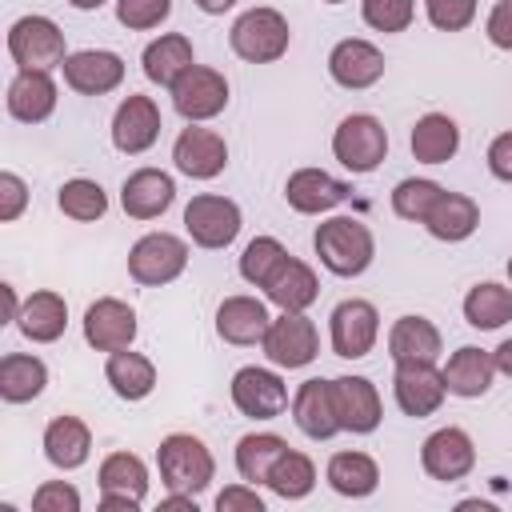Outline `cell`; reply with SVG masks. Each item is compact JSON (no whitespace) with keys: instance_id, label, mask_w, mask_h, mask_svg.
Wrapping results in <instances>:
<instances>
[{"instance_id":"obj_9","label":"cell","mask_w":512,"mask_h":512,"mask_svg":"<svg viewBox=\"0 0 512 512\" xmlns=\"http://www.w3.org/2000/svg\"><path fill=\"white\" fill-rule=\"evenodd\" d=\"M328 332H332V352L344 360H360L372 352L376 336H380V312L368 300H340L328 316Z\"/></svg>"},{"instance_id":"obj_42","label":"cell","mask_w":512,"mask_h":512,"mask_svg":"<svg viewBox=\"0 0 512 512\" xmlns=\"http://www.w3.org/2000/svg\"><path fill=\"white\" fill-rule=\"evenodd\" d=\"M288 256V248L276 240V236H256V240H248V248H244V256H240V276L248 280V284H256V288H264L268 284V276L276 272V264Z\"/></svg>"},{"instance_id":"obj_18","label":"cell","mask_w":512,"mask_h":512,"mask_svg":"<svg viewBox=\"0 0 512 512\" xmlns=\"http://www.w3.org/2000/svg\"><path fill=\"white\" fill-rule=\"evenodd\" d=\"M328 72H332V80H336L340 88H352V92L372 88V84L384 76V52H380L372 40L348 36V40H340V44L328 52Z\"/></svg>"},{"instance_id":"obj_51","label":"cell","mask_w":512,"mask_h":512,"mask_svg":"<svg viewBox=\"0 0 512 512\" xmlns=\"http://www.w3.org/2000/svg\"><path fill=\"white\" fill-rule=\"evenodd\" d=\"M160 512H196V496L192 492H172L160 500Z\"/></svg>"},{"instance_id":"obj_34","label":"cell","mask_w":512,"mask_h":512,"mask_svg":"<svg viewBox=\"0 0 512 512\" xmlns=\"http://www.w3.org/2000/svg\"><path fill=\"white\" fill-rule=\"evenodd\" d=\"M48 384V368L40 356H28V352H8L0 360V396L8 404H24V400H36Z\"/></svg>"},{"instance_id":"obj_4","label":"cell","mask_w":512,"mask_h":512,"mask_svg":"<svg viewBox=\"0 0 512 512\" xmlns=\"http://www.w3.org/2000/svg\"><path fill=\"white\" fill-rule=\"evenodd\" d=\"M332 156L348 172H356V176L380 168V160L388 156V132H384V124L376 116H368V112L344 116L340 128L332 132Z\"/></svg>"},{"instance_id":"obj_57","label":"cell","mask_w":512,"mask_h":512,"mask_svg":"<svg viewBox=\"0 0 512 512\" xmlns=\"http://www.w3.org/2000/svg\"><path fill=\"white\" fill-rule=\"evenodd\" d=\"M508 280H512V260H508Z\"/></svg>"},{"instance_id":"obj_6","label":"cell","mask_w":512,"mask_h":512,"mask_svg":"<svg viewBox=\"0 0 512 512\" xmlns=\"http://www.w3.org/2000/svg\"><path fill=\"white\" fill-rule=\"evenodd\" d=\"M8 56L20 64V68H56L64 64V32L56 28V20L48 16H20L12 28H8Z\"/></svg>"},{"instance_id":"obj_1","label":"cell","mask_w":512,"mask_h":512,"mask_svg":"<svg viewBox=\"0 0 512 512\" xmlns=\"http://www.w3.org/2000/svg\"><path fill=\"white\" fill-rule=\"evenodd\" d=\"M312 244H316L320 264L328 272H336V276H360L372 264V256H376L372 228L364 220H356V216H332V220H324L316 228Z\"/></svg>"},{"instance_id":"obj_37","label":"cell","mask_w":512,"mask_h":512,"mask_svg":"<svg viewBox=\"0 0 512 512\" xmlns=\"http://www.w3.org/2000/svg\"><path fill=\"white\" fill-rule=\"evenodd\" d=\"M464 320H468L472 328H480V332H492V328L508 324V320H512V288L492 284V280L476 284V288L464 296Z\"/></svg>"},{"instance_id":"obj_12","label":"cell","mask_w":512,"mask_h":512,"mask_svg":"<svg viewBox=\"0 0 512 512\" xmlns=\"http://www.w3.org/2000/svg\"><path fill=\"white\" fill-rule=\"evenodd\" d=\"M420 464H424V472L432 480H444V484L464 480L472 472V464H476L472 436L464 428H436L420 448Z\"/></svg>"},{"instance_id":"obj_26","label":"cell","mask_w":512,"mask_h":512,"mask_svg":"<svg viewBox=\"0 0 512 512\" xmlns=\"http://www.w3.org/2000/svg\"><path fill=\"white\" fill-rule=\"evenodd\" d=\"M492 376H496V360L492 352L476 348V344H464L448 356L444 364V384L452 396H464V400H476L492 388Z\"/></svg>"},{"instance_id":"obj_45","label":"cell","mask_w":512,"mask_h":512,"mask_svg":"<svg viewBox=\"0 0 512 512\" xmlns=\"http://www.w3.org/2000/svg\"><path fill=\"white\" fill-rule=\"evenodd\" d=\"M424 8L440 32H460L476 16V0H424Z\"/></svg>"},{"instance_id":"obj_17","label":"cell","mask_w":512,"mask_h":512,"mask_svg":"<svg viewBox=\"0 0 512 512\" xmlns=\"http://www.w3.org/2000/svg\"><path fill=\"white\" fill-rule=\"evenodd\" d=\"M172 160H176V168H180L184 176H192V180H212V176H220L224 164H228V144H224L220 132L192 124V128H184V132L176 136Z\"/></svg>"},{"instance_id":"obj_16","label":"cell","mask_w":512,"mask_h":512,"mask_svg":"<svg viewBox=\"0 0 512 512\" xmlns=\"http://www.w3.org/2000/svg\"><path fill=\"white\" fill-rule=\"evenodd\" d=\"M60 68H64V84L80 96H104V92L120 88V80H124V60L104 48L72 52Z\"/></svg>"},{"instance_id":"obj_8","label":"cell","mask_w":512,"mask_h":512,"mask_svg":"<svg viewBox=\"0 0 512 512\" xmlns=\"http://www.w3.org/2000/svg\"><path fill=\"white\" fill-rule=\"evenodd\" d=\"M184 228H188L192 244H200V248H228L240 232V208L228 196L200 192L184 208Z\"/></svg>"},{"instance_id":"obj_7","label":"cell","mask_w":512,"mask_h":512,"mask_svg":"<svg viewBox=\"0 0 512 512\" xmlns=\"http://www.w3.org/2000/svg\"><path fill=\"white\" fill-rule=\"evenodd\" d=\"M264 356L276 364V368H304L316 360L320 352V336H316V324L304 316V312H280L264 340H260Z\"/></svg>"},{"instance_id":"obj_5","label":"cell","mask_w":512,"mask_h":512,"mask_svg":"<svg viewBox=\"0 0 512 512\" xmlns=\"http://www.w3.org/2000/svg\"><path fill=\"white\" fill-rule=\"evenodd\" d=\"M188 268V244L172 232H148L128 252V276L144 288L172 284Z\"/></svg>"},{"instance_id":"obj_29","label":"cell","mask_w":512,"mask_h":512,"mask_svg":"<svg viewBox=\"0 0 512 512\" xmlns=\"http://www.w3.org/2000/svg\"><path fill=\"white\" fill-rule=\"evenodd\" d=\"M20 332L32 340V344H52L64 336L68 328V304L60 292H32L24 304H20V316H16Z\"/></svg>"},{"instance_id":"obj_54","label":"cell","mask_w":512,"mask_h":512,"mask_svg":"<svg viewBox=\"0 0 512 512\" xmlns=\"http://www.w3.org/2000/svg\"><path fill=\"white\" fill-rule=\"evenodd\" d=\"M236 0H196V8L200 12H208V16H220V12H228Z\"/></svg>"},{"instance_id":"obj_31","label":"cell","mask_w":512,"mask_h":512,"mask_svg":"<svg viewBox=\"0 0 512 512\" xmlns=\"http://www.w3.org/2000/svg\"><path fill=\"white\" fill-rule=\"evenodd\" d=\"M88 452H92V432H88V424L80 416H56L44 428V456L56 468L72 472V468H80L88 460Z\"/></svg>"},{"instance_id":"obj_50","label":"cell","mask_w":512,"mask_h":512,"mask_svg":"<svg viewBox=\"0 0 512 512\" xmlns=\"http://www.w3.org/2000/svg\"><path fill=\"white\" fill-rule=\"evenodd\" d=\"M488 168H492L496 180H508L512 184V132H500L488 144Z\"/></svg>"},{"instance_id":"obj_41","label":"cell","mask_w":512,"mask_h":512,"mask_svg":"<svg viewBox=\"0 0 512 512\" xmlns=\"http://www.w3.org/2000/svg\"><path fill=\"white\" fill-rule=\"evenodd\" d=\"M440 184L436 180H416V176H408V180H400L396 184V192H392V212L400 216V220H412V224H424V216L432 212V204L440 200Z\"/></svg>"},{"instance_id":"obj_48","label":"cell","mask_w":512,"mask_h":512,"mask_svg":"<svg viewBox=\"0 0 512 512\" xmlns=\"http://www.w3.org/2000/svg\"><path fill=\"white\" fill-rule=\"evenodd\" d=\"M216 508L220 512H264V500L256 496V484H232V488H224L220 496H216Z\"/></svg>"},{"instance_id":"obj_43","label":"cell","mask_w":512,"mask_h":512,"mask_svg":"<svg viewBox=\"0 0 512 512\" xmlns=\"http://www.w3.org/2000/svg\"><path fill=\"white\" fill-rule=\"evenodd\" d=\"M364 24L376 28V32H404L416 16V4L412 0H364Z\"/></svg>"},{"instance_id":"obj_14","label":"cell","mask_w":512,"mask_h":512,"mask_svg":"<svg viewBox=\"0 0 512 512\" xmlns=\"http://www.w3.org/2000/svg\"><path fill=\"white\" fill-rule=\"evenodd\" d=\"M332 404H336V420L340 432H376L384 408H380V392L372 380L364 376H336L332 380Z\"/></svg>"},{"instance_id":"obj_52","label":"cell","mask_w":512,"mask_h":512,"mask_svg":"<svg viewBox=\"0 0 512 512\" xmlns=\"http://www.w3.org/2000/svg\"><path fill=\"white\" fill-rule=\"evenodd\" d=\"M100 508H104V512H136V508H140V500H132V496H116V492H104V496H100Z\"/></svg>"},{"instance_id":"obj_28","label":"cell","mask_w":512,"mask_h":512,"mask_svg":"<svg viewBox=\"0 0 512 512\" xmlns=\"http://www.w3.org/2000/svg\"><path fill=\"white\" fill-rule=\"evenodd\" d=\"M476 224H480L476 200L464 196V192H448V188L440 192V200H436L432 212L424 216V228H428L436 240H448V244L468 240V236L476 232Z\"/></svg>"},{"instance_id":"obj_21","label":"cell","mask_w":512,"mask_h":512,"mask_svg":"<svg viewBox=\"0 0 512 512\" xmlns=\"http://www.w3.org/2000/svg\"><path fill=\"white\" fill-rule=\"evenodd\" d=\"M172 200H176V184L160 168H136L120 188V204L132 220H156L172 208Z\"/></svg>"},{"instance_id":"obj_56","label":"cell","mask_w":512,"mask_h":512,"mask_svg":"<svg viewBox=\"0 0 512 512\" xmlns=\"http://www.w3.org/2000/svg\"><path fill=\"white\" fill-rule=\"evenodd\" d=\"M68 4H72V8H80V12H92V8H100L104 0H68Z\"/></svg>"},{"instance_id":"obj_23","label":"cell","mask_w":512,"mask_h":512,"mask_svg":"<svg viewBox=\"0 0 512 512\" xmlns=\"http://www.w3.org/2000/svg\"><path fill=\"white\" fill-rule=\"evenodd\" d=\"M292 420L312 440L336 436L340 420H336V404H332V380H304L292 396Z\"/></svg>"},{"instance_id":"obj_20","label":"cell","mask_w":512,"mask_h":512,"mask_svg":"<svg viewBox=\"0 0 512 512\" xmlns=\"http://www.w3.org/2000/svg\"><path fill=\"white\" fill-rule=\"evenodd\" d=\"M348 192H352V188H348L344 180L328 176L324 168H296V172L288 176V184H284V200H288L296 212H304V216L332 212L336 204L348 200Z\"/></svg>"},{"instance_id":"obj_11","label":"cell","mask_w":512,"mask_h":512,"mask_svg":"<svg viewBox=\"0 0 512 512\" xmlns=\"http://www.w3.org/2000/svg\"><path fill=\"white\" fill-rule=\"evenodd\" d=\"M232 404L252 420H276L288 408V388L276 372L248 364L232 376Z\"/></svg>"},{"instance_id":"obj_46","label":"cell","mask_w":512,"mask_h":512,"mask_svg":"<svg viewBox=\"0 0 512 512\" xmlns=\"http://www.w3.org/2000/svg\"><path fill=\"white\" fill-rule=\"evenodd\" d=\"M32 508L36 512H80V492L64 480H48L32 492Z\"/></svg>"},{"instance_id":"obj_32","label":"cell","mask_w":512,"mask_h":512,"mask_svg":"<svg viewBox=\"0 0 512 512\" xmlns=\"http://www.w3.org/2000/svg\"><path fill=\"white\" fill-rule=\"evenodd\" d=\"M408 144H412V156H416L420 164H448V160L456 156V148H460V128H456L452 116L428 112V116L416 120Z\"/></svg>"},{"instance_id":"obj_39","label":"cell","mask_w":512,"mask_h":512,"mask_svg":"<svg viewBox=\"0 0 512 512\" xmlns=\"http://www.w3.org/2000/svg\"><path fill=\"white\" fill-rule=\"evenodd\" d=\"M312 484H316V464H312L304 452L284 448V456H280V460L272 464V472H268V488H272L280 500H300V496L312 492Z\"/></svg>"},{"instance_id":"obj_47","label":"cell","mask_w":512,"mask_h":512,"mask_svg":"<svg viewBox=\"0 0 512 512\" xmlns=\"http://www.w3.org/2000/svg\"><path fill=\"white\" fill-rule=\"evenodd\" d=\"M28 204V184L16 172H0V220L12 224Z\"/></svg>"},{"instance_id":"obj_33","label":"cell","mask_w":512,"mask_h":512,"mask_svg":"<svg viewBox=\"0 0 512 512\" xmlns=\"http://www.w3.org/2000/svg\"><path fill=\"white\" fill-rule=\"evenodd\" d=\"M104 376L112 384V392L120 400H144L152 388H156V364L140 352H108V364H104Z\"/></svg>"},{"instance_id":"obj_2","label":"cell","mask_w":512,"mask_h":512,"mask_svg":"<svg viewBox=\"0 0 512 512\" xmlns=\"http://www.w3.org/2000/svg\"><path fill=\"white\" fill-rule=\"evenodd\" d=\"M156 464H160V480L168 484V492H192L196 496L216 476V460H212L208 444L188 436V432L164 436L156 448Z\"/></svg>"},{"instance_id":"obj_22","label":"cell","mask_w":512,"mask_h":512,"mask_svg":"<svg viewBox=\"0 0 512 512\" xmlns=\"http://www.w3.org/2000/svg\"><path fill=\"white\" fill-rule=\"evenodd\" d=\"M264 296H268L280 312H304L308 304H316V296H320V280H316V272H312L304 260L284 256V260L276 264V272L268 276Z\"/></svg>"},{"instance_id":"obj_38","label":"cell","mask_w":512,"mask_h":512,"mask_svg":"<svg viewBox=\"0 0 512 512\" xmlns=\"http://www.w3.org/2000/svg\"><path fill=\"white\" fill-rule=\"evenodd\" d=\"M100 492L144 500V492H148V468H144V460L132 456V452L104 456V464H100Z\"/></svg>"},{"instance_id":"obj_30","label":"cell","mask_w":512,"mask_h":512,"mask_svg":"<svg viewBox=\"0 0 512 512\" xmlns=\"http://www.w3.org/2000/svg\"><path fill=\"white\" fill-rule=\"evenodd\" d=\"M144 76L152 80V84H160V88H172L192 64H196V52H192V40L188 36H180V32H168V36H160V40H152L148 48H144Z\"/></svg>"},{"instance_id":"obj_19","label":"cell","mask_w":512,"mask_h":512,"mask_svg":"<svg viewBox=\"0 0 512 512\" xmlns=\"http://www.w3.org/2000/svg\"><path fill=\"white\" fill-rule=\"evenodd\" d=\"M160 136V108L152 96H128L112 116V144L128 156H140Z\"/></svg>"},{"instance_id":"obj_55","label":"cell","mask_w":512,"mask_h":512,"mask_svg":"<svg viewBox=\"0 0 512 512\" xmlns=\"http://www.w3.org/2000/svg\"><path fill=\"white\" fill-rule=\"evenodd\" d=\"M0 292H4V308H8V320H16V316H20V304H16V292H12V284H0Z\"/></svg>"},{"instance_id":"obj_53","label":"cell","mask_w":512,"mask_h":512,"mask_svg":"<svg viewBox=\"0 0 512 512\" xmlns=\"http://www.w3.org/2000/svg\"><path fill=\"white\" fill-rule=\"evenodd\" d=\"M492 360H496V372H504V376H512V336L492 352Z\"/></svg>"},{"instance_id":"obj_36","label":"cell","mask_w":512,"mask_h":512,"mask_svg":"<svg viewBox=\"0 0 512 512\" xmlns=\"http://www.w3.org/2000/svg\"><path fill=\"white\" fill-rule=\"evenodd\" d=\"M288 440L276 436V432H248L240 444H236V468L248 484H268V472L272 464L284 456Z\"/></svg>"},{"instance_id":"obj_3","label":"cell","mask_w":512,"mask_h":512,"mask_svg":"<svg viewBox=\"0 0 512 512\" xmlns=\"http://www.w3.org/2000/svg\"><path fill=\"white\" fill-rule=\"evenodd\" d=\"M288 40H292V28L288 20L276 12V8H248L232 32H228V44L240 60L248 64H272L288 52Z\"/></svg>"},{"instance_id":"obj_58","label":"cell","mask_w":512,"mask_h":512,"mask_svg":"<svg viewBox=\"0 0 512 512\" xmlns=\"http://www.w3.org/2000/svg\"><path fill=\"white\" fill-rule=\"evenodd\" d=\"M324 4H344V0H324Z\"/></svg>"},{"instance_id":"obj_13","label":"cell","mask_w":512,"mask_h":512,"mask_svg":"<svg viewBox=\"0 0 512 512\" xmlns=\"http://www.w3.org/2000/svg\"><path fill=\"white\" fill-rule=\"evenodd\" d=\"M392 392H396L400 412L420 420V416H432L444 404L448 384H444V372H436V364H396Z\"/></svg>"},{"instance_id":"obj_27","label":"cell","mask_w":512,"mask_h":512,"mask_svg":"<svg viewBox=\"0 0 512 512\" xmlns=\"http://www.w3.org/2000/svg\"><path fill=\"white\" fill-rule=\"evenodd\" d=\"M268 324H272V316L256 296H228L216 308V332L228 344H260Z\"/></svg>"},{"instance_id":"obj_49","label":"cell","mask_w":512,"mask_h":512,"mask_svg":"<svg viewBox=\"0 0 512 512\" xmlns=\"http://www.w3.org/2000/svg\"><path fill=\"white\" fill-rule=\"evenodd\" d=\"M488 40L504 52H512V0H500L492 12H488V24H484Z\"/></svg>"},{"instance_id":"obj_10","label":"cell","mask_w":512,"mask_h":512,"mask_svg":"<svg viewBox=\"0 0 512 512\" xmlns=\"http://www.w3.org/2000/svg\"><path fill=\"white\" fill-rule=\"evenodd\" d=\"M172 104L184 120H212L224 112L228 104V80L224 72L216 68H204V64H192L176 84H172Z\"/></svg>"},{"instance_id":"obj_24","label":"cell","mask_w":512,"mask_h":512,"mask_svg":"<svg viewBox=\"0 0 512 512\" xmlns=\"http://www.w3.org/2000/svg\"><path fill=\"white\" fill-rule=\"evenodd\" d=\"M4 100H8V112H12L20 124H40V120H48L52 108H56V84H52V76L40 72V68H20V72L12 76Z\"/></svg>"},{"instance_id":"obj_15","label":"cell","mask_w":512,"mask_h":512,"mask_svg":"<svg viewBox=\"0 0 512 512\" xmlns=\"http://www.w3.org/2000/svg\"><path fill=\"white\" fill-rule=\"evenodd\" d=\"M84 340L96 352H120V348H128L136 340V312L124 300H116V296H100L84 312Z\"/></svg>"},{"instance_id":"obj_40","label":"cell","mask_w":512,"mask_h":512,"mask_svg":"<svg viewBox=\"0 0 512 512\" xmlns=\"http://www.w3.org/2000/svg\"><path fill=\"white\" fill-rule=\"evenodd\" d=\"M56 204H60L64 216H72V220H80V224L100 220V216L108 212V196H104V188H100L96 180H84V176L64 180L60 192H56Z\"/></svg>"},{"instance_id":"obj_44","label":"cell","mask_w":512,"mask_h":512,"mask_svg":"<svg viewBox=\"0 0 512 512\" xmlns=\"http://www.w3.org/2000/svg\"><path fill=\"white\" fill-rule=\"evenodd\" d=\"M168 12H172V0H116V20L128 32L156 28L160 20H168Z\"/></svg>"},{"instance_id":"obj_35","label":"cell","mask_w":512,"mask_h":512,"mask_svg":"<svg viewBox=\"0 0 512 512\" xmlns=\"http://www.w3.org/2000/svg\"><path fill=\"white\" fill-rule=\"evenodd\" d=\"M328 484L340 492V496H372L376 484H380V468L368 452H336L328 460Z\"/></svg>"},{"instance_id":"obj_25","label":"cell","mask_w":512,"mask_h":512,"mask_svg":"<svg viewBox=\"0 0 512 512\" xmlns=\"http://www.w3.org/2000/svg\"><path fill=\"white\" fill-rule=\"evenodd\" d=\"M440 328L424 316H400L388 332V356L396 364H436L440 360Z\"/></svg>"}]
</instances>
